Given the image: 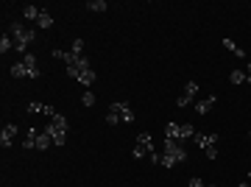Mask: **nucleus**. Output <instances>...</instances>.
I'll return each mask as SVG.
<instances>
[{
    "label": "nucleus",
    "mask_w": 251,
    "mask_h": 187,
    "mask_svg": "<svg viewBox=\"0 0 251 187\" xmlns=\"http://www.w3.org/2000/svg\"><path fill=\"white\" fill-rule=\"evenodd\" d=\"M84 51V39H73V51L70 53H64V51H53L50 56H56V59H62L64 64H67V76H73V79L78 81V84H84V87H90V84H95V70L90 67V62H87V56L81 53Z\"/></svg>",
    "instance_id": "obj_1"
},
{
    "label": "nucleus",
    "mask_w": 251,
    "mask_h": 187,
    "mask_svg": "<svg viewBox=\"0 0 251 187\" xmlns=\"http://www.w3.org/2000/svg\"><path fill=\"white\" fill-rule=\"evenodd\" d=\"M181 162H187V151H184L176 140H165L159 165H162V168H176V165H181Z\"/></svg>",
    "instance_id": "obj_2"
},
{
    "label": "nucleus",
    "mask_w": 251,
    "mask_h": 187,
    "mask_svg": "<svg viewBox=\"0 0 251 187\" xmlns=\"http://www.w3.org/2000/svg\"><path fill=\"white\" fill-rule=\"evenodd\" d=\"M9 34H11V39H14V51L23 53V56H25V51H28V42H34V39H36V31L20 26V23H11Z\"/></svg>",
    "instance_id": "obj_3"
},
{
    "label": "nucleus",
    "mask_w": 251,
    "mask_h": 187,
    "mask_svg": "<svg viewBox=\"0 0 251 187\" xmlns=\"http://www.w3.org/2000/svg\"><path fill=\"white\" fill-rule=\"evenodd\" d=\"M45 132L50 134L53 145H64V143H67V117H64V115H53V117H50V123L45 126Z\"/></svg>",
    "instance_id": "obj_4"
},
{
    "label": "nucleus",
    "mask_w": 251,
    "mask_h": 187,
    "mask_svg": "<svg viewBox=\"0 0 251 187\" xmlns=\"http://www.w3.org/2000/svg\"><path fill=\"white\" fill-rule=\"evenodd\" d=\"M134 160H143V157H148L151 162H156L159 165V157H156V151H153V143H151V134L143 132L140 137H137V145H134Z\"/></svg>",
    "instance_id": "obj_5"
},
{
    "label": "nucleus",
    "mask_w": 251,
    "mask_h": 187,
    "mask_svg": "<svg viewBox=\"0 0 251 187\" xmlns=\"http://www.w3.org/2000/svg\"><path fill=\"white\" fill-rule=\"evenodd\" d=\"M165 134H168V140H187V137H196V129H193V126L190 123H168L165 126Z\"/></svg>",
    "instance_id": "obj_6"
},
{
    "label": "nucleus",
    "mask_w": 251,
    "mask_h": 187,
    "mask_svg": "<svg viewBox=\"0 0 251 187\" xmlns=\"http://www.w3.org/2000/svg\"><path fill=\"white\" fill-rule=\"evenodd\" d=\"M196 143H198V148H201V151H206V157H209V160H218V148H215L218 134L215 132H212V134H196Z\"/></svg>",
    "instance_id": "obj_7"
},
{
    "label": "nucleus",
    "mask_w": 251,
    "mask_h": 187,
    "mask_svg": "<svg viewBox=\"0 0 251 187\" xmlns=\"http://www.w3.org/2000/svg\"><path fill=\"white\" fill-rule=\"evenodd\" d=\"M109 112H115V115L120 117V123H134V109H131L128 101H115V104L109 107Z\"/></svg>",
    "instance_id": "obj_8"
},
{
    "label": "nucleus",
    "mask_w": 251,
    "mask_h": 187,
    "mask_svg": "<svg viewBox=\"0 0 251 187\" xmlns=\"http://www.w3.org/2000/svg\"><path fill=\"white\" fill-rule=\"evenodd\" d=\"M198 92V81H187V87H184V92H181V98H176V107H190L193 104V98H196Z\"/></svg>",
    "instance_id": "obj_9"
},
{
    "label": "nucleus",
    "mask_w": 251,
    "mask_h": 187,
    "mask_svg": "<svg viewBox=\"0 0 251 187\" xmlns=\"http://www.w3.org/2000/svg\"><path fill=\"white\" fill-rule=\"evenodd\" d=\"M14 137H17V126L6 123V126H3V132H0V145H3V148H9V145L14 143Z\"/></svg>",
    "instance_id": "obj_10"
},
{
    "label": "nucleus",
    "mask_w": 251,
    "mask_h": 187,
    "mask_svg": "<svg viewBox=\"0 0 251 187\" xmlns=\"http://www.w3.org/2000/svg\"><path fill=\"white\" fill-rule=\"evenodd\" d=\"M28 112H31V115H48V117L59 115L53 107H48V104H39V101H31V104H28Z\"/></svg>",
    "instance_id": "obj_11"
},
{
    "label": "nucleus",
    "mask_w": 251,
    "mask_h": 187,
    "mask_svg": "<svg viewBox=\"0 0 251 187\" xmlns=\"http://www.w3.org/2000/svg\"><path fill=\"white\" fill-rule=\"evenodd\" d=\"M23 64L28 67V79H39V64H36V56L34 53L23 56Z\"/></svg>",
    "instance_id": "obj_12"
},
{
    "label": "nucleus",
    "mask_w": 251,
    "mask_h": 187,
    "mask_svg": "<svg viewBox=\"0 0 251 187\" xmlns=\"http://www.w3.org/2000/svg\"><path fill=\"white\" fill-rule=\"evenodd\" d=\"M215 95H209V98H204V101H198V104H196V112H198V115H206V112H209V109H212V107H215Z\"/></svg>",
    "instance_id": "obj_13"
},
{
    "label": "nucleus",
    "mask_w": 251,
    "mask_h": 187,
    "mask_svg": "<svg viewBox=\"0 0 251 187\" xmlns=\"http://www.w3.org/2000/svg\"><path fill=\"white\" fill-rule=\"evenodd\" d=\"M224 48H226V51H229V53H234V56H237V59H243V56H246V51H243V48H240V45H237V42H234V39H229V36H226V39H224Z\"/></svg>",
    "instance_id": "obj_14"
},
{
    "label": "nucleus",
    "mask_w": 251,
    "mask_h": 187,
    "mask_svg": "<svg viewBox=\"0 0 251 187\" xmlns=\"http://www.w3.org/2000/svg\"><path fill=\"white\" fill-rule=\"evenodd\" d=\"M50 145H53V140H50V134L48 132L36 134V148H39V151H45V148H50Z\"/></svg>",
    "instance_id": "obj_15"
},
{
    "label": "nucleus",
    "mask_w": 251,
    "mask_h": 187,
    "mask_svg": "<svg viewBox=\"0 0 251 187\" xmlns=\"http://www.w3.org/2000/svg\"><path fill=\"white\" fill-rule=\"evenodd\" d=\"M11 76H14V79H28V67L23 62H17V64H11Z\"/></svg>",
    "instance_id": "obj_16"
},
{
    "label": "nucleus",
    "mask_w": 251,
    "mask_h": 187,
    "mask_svg": "<svg viewBox=\"0 0 251 187\" xmlns=\"http://www.w3.org/2000/svg\"><path fill=\"white\" fill-rule=\"evenodd\" d=\"M36 129H28V134H25V143H23V148H25V151H31V148H36Z\"/></svg>",
    "instance_id": "obj_17"
},
{
    "label": "nucleus",
    "mask_w": 251,
    "mask_h": 187,
    "mask_svg": "<svg viewBox=\"0 0 251 187\" xmlns=\"http://www.w3.org/2000/svg\"><path fill=\"white\" fill-rule=\"evenodd\" d=\"M87 9H90V11H106L109 3H106V0H90V3H87Z\"/></svg>",
    "instance_id": "obj_18"
},
{
    "label": "nucleus",
    "mask_w": 251,
    "mask_h": 187,
    "mask_svg": "<svg viewBox=\"0 0 251 187\" xmlns=\"http://www.w3.org/2000/svg\"><path fill=\"white\" fill-rule=\"evenodd\" d=\"M36 26H39V28H53V17H50L48 11H42V14H39V20H36Z\"/></svg>",
    "instance_id": "obj_19"
},
{
    "label": "nucleus",
    "mask_w": 251,
    "mask_h": 187,
    "mask_svg": "<svg viewBox=\"0 0 251 187\" xmlns=\"http://www.w3.org/2000/svg\"><path fill=\"white\" fill-rule=\"evenodd\" d=\"M229 81H232V84H246V73H243V70H232V73H229Z\"/></svg>",
    "instance_id": "obj_20"
},
{
    "label": "nucleus",
    "mask_w": 251,
    "mask_h": 187,
    "mask_svg": "<svg viewBox=\"0 0 251 187\" xmlns=\"http://www.w3.org/2000/svg\"><path fill=\"white\" fill-rule=\"evenodd\" d=\"M11 48H14V39H11V36H6V34H3V39H0V51H3V53H9Z\"/></svg>",
    "instance_id": "obj_21"
},
{
    "label": "nucleus",
    "mask_w": 251,
    "mask_h": 187,
    "mask_svg": "<svg viewBox=\"0 0 251 187\" xmlns=\"http://www.w3.org/2000/svg\"><path fill=\"white\" fill-rule=\"evenodd\" d=\"M23 14H25L28 20H39V14H42V11L36 9V6H25V9H23Z\"/></svg>",
    "instance_id": "obj_22"
},
{
    "label": "nucleus",
    "mask_w": 251,
    "mask_h": 187,
    "mask_svg": "<svg viewBox=\"0 0 251 187\" xmlns=\"http://www.w3.org/2000/svg\"><path fill=\"white\" fill-rule=\"evenodd\" d=\"M81 104H84V107H92V104H95V95H92V92H84V95H81Z\"/></svg>",
    "instance_id": "obj_23"
},
{
    "label": "nucleus",
    "mask_w": 251,
    "mask_h": 187,
    "mask_svg": "<svg viewBox=\"0 0 251 187\" xmlns=\"http://www.w3.org/2000/svg\"><path fill=\"white\" fill-rule=\"evenodd\" d=\"M106 123H109V126H117V123H120V117H117L115 112H109V115H106Z\"/></svg>",
    "instance_id": "obj_24"
},
{
    "label": "nucleus",
    "mask_w": 251,
    "mask_h": 187,
    "mask_svg": "<svg viewBox=\"0 0 251 187\" xmlns=\"http://www.w3.org/2000/svg\"><path fill=\"white\" fill-rule=\"evenodd\" d=\"M187 187H215V185H204L201 179H190V185Z\"/></svg>",
    "instance_id": "obj_25"
},
{
    "label": "nucleus",
    "mask_w": 251,
    "mask_h": 187,
    "mask_svg": "<svg viewBox=\"0 0 251 187\" xmlns=\"http://www.w3.org/2000/svg\"><path fill=\"white\" fill-rule=\"evenodd\" d=\"M246 84H251V62H249V67H246Z\"/></svg>",
    "instance_id": "obj_26"
},
{
    "label": "nucleus",
    "mask_w": 251,
    "mask_h": 187,
    "mask_svg": "<svg viewBox=\"0 0 251 187\" xmlns=\"http://www.w3.org/2000/svg\"><path fill=\"white\" fill-rule=\"evenodd\" d=\"M237 187H249V185H246V182H243V185H237Z\"/></svg>",
    "instance_id": "obj_27"
}]
</instances>
